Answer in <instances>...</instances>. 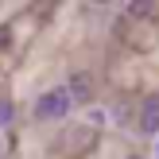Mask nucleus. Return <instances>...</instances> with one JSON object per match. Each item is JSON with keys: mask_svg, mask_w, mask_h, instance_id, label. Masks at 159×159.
Returning a JSON list of instances; mask_svg holds the SVG:
<instances>
[{"mask_svg": "<svg viewBox=\"0 0 159 159\" xmlns=\"http://www.w3.org/2000/svg\"><path fill=\"white\" fill-rule=\"evenodd\" d=\"M66 113H70V97H66V89H47L43 97L35 101V116H43V120H62Z\"/></svg>", "mask_w": 159, "mask_h": 159, "instance_id": "1", "label": "nucleus"}, {"mask_svg": "<svg viewBox=\"0 0 159 159\" xmlns=\"http://www.w3.org/2000/svg\"><path fill=\"white\" fill-rule=\"evenodd\" d=\"M66 97L78 101V105H85V101L93 97V78H89V74H74L70 85H66Z\"/></svg>", "mask_w": 159, "mask_h": 159, "instance_id": "2", "label": "nucleus"}, {"mask_svg": "<svg viewBox=\"0 0 159 159\" xmlns=\"http://www.w3.org/2000/svg\"><path fill=\"white\" fill-rule=\"evenodd\" d=\"M140 132H159V97H144V105H140Z\"/></svg>", "mask_w": 159, "mask_h": 159, "instance_id": "3", "label": "nucleus"}, {"mask_svg": "<svg viewBox=\"0 0 159 159\" xmlns=\"http://www.w3.org/2000/svg\"><path fill=\"white\" fill-rule=\"evenodd\" d=\"M128 12H132V16H155L159 4H148V0H144V4H128Z\"/></svg>", "mask_w": 159, "mask_h": 159, "instance_id": "4", "label": "nucleus"}, {"mask_svg": "<svg viewBox=\"0 0 159 159\" xmlns=\"http://www.w3.org/2000/svg\"><path fill=\"white\" fill-rule=\"evenodd\" d=\"M0 124H12V105L8 101H0Z\"/></svg>", "mask_w": 159, "mask_h": 159, "instance_id": "5", "label": "nucleus"}, {"mask_svg": "<svg viewBox=\"0 0 159 159\" xmlns=\"http://www.w3.org/2000/svg\"><path fill=\"white\" fill-rule=\"evenodd\" d=\"M8 43H12V31H8V27H0V47H8Z\"/></svg>", "mask_w": 159, "mask_h": 159, "instance_id": "6", "label": "nucleus"}, {"mask_svg": "<svg viewBox=\"0 0 159 159\" xmlns=\"http://www.w3.org/2000/svg\"><path fill=\"white\" fill-rule=\"evenodd\" d=\"M128 159H140V155H128Z\"/></svg>", "mask_w": 159, "mask_h": 159, "instance_id": "7", "label": "nucleus"}, {"mask_svg": "<svg viewBox=\"0 0 159 159\" xmlns=\"http://www.w3.org/2000/svg\"><path fill=\"white\" fill-rule=\"evenodd\" d=\"M0 152H4V148H0Z\"/></svg>", "mask_w": 159, "mask_h": 159, "instance_id": "8", "label": "nucleus"}]
</instances>
